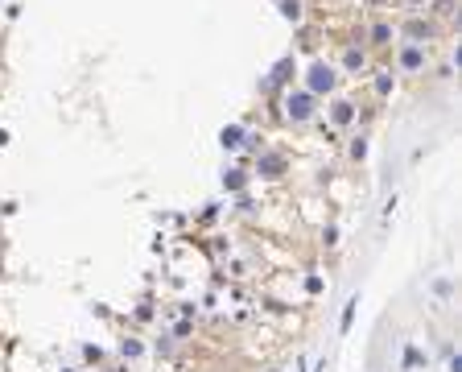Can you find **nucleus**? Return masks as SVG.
<instances>
[{"label":"nucleus","mask_w":462,"mask_h":372,"mask_svg":"<svg viewBox=\"0 0 462 372\" xmlns=\"http://www.w3.org/2000/svg\"><path fill=\"white\" fill-rule=\"evenodd\" d=\"M285 116H289L293 124H306L310 116H314V96L301 87V91H289L285 96Z\"/></svg>","instance_id":"obj_1"},{"label":"nucleus","mask_w":462,"mask_h":372,"mask_svg":"<svg viewBox=\"0 0 462 372\" xmlns=\"http://www.w3.org/2000/svg\"><path fill=\"white\" fill-rule=\"evenodd\" d=\"M335 87V71L326 67V62H314L310 67V79H306V91L310 96H322V91H330Z\"/></svg>","instance_id":"obj_2"},{"label":"nucleus","mask_w":462,"mask_h":372,"mask_svg":"<svg viewBox=\"0 0 462 372\" xmlns=\"http://www.w3.org/2000/svg\"><path fill=\"white\" fill-rule=\"evenodd\" d=\"M421 67H425V46H421V42H409V46L400 50V71H421Z\"/></svg>","instance_id":"obj_3"},{"label":"nucleus","mask_w":462,"mask_h":372,"mask_svg":"<svg viewBox=\"0 0 462 372\" xmlns=\"http://www.w3.org/2000/svg\"><path fill=\"white\" fill-rule=\"evenodd\" d=\"M330 120H335V124H351V120H355V103H351V99H335V103H330Z\"/></svg>","instance_id":"obj_4"},{"label":"nucleus","mask_w":462,"mask_h":372,"mask_svg":"<svg viewBox=\"0 0 462 372\" xmlns=\"http://www.w3.org/2000/svg\"><path fill=\"white\" fill-rule=\"evenodd\" d=\"M367 38H371V46H392V38H396V29H392L388 21H376V25H371V33H367Z\"/></svg>","instance_id":"obj_5"},{"label":"nucleus","mask_w":462,"mask_h":372,"mask_svg":"<svg viewBox=\"0 0 462 372\" xmlns=\"http://www.w3.org/2000/svg\"><path fill=\"white\" fill-rule=\"evenodd\" d=\"M281 170H285V157H281V153H268V157H260V174L277 178Z\"/></svg>","instance_id":"obj_6"},{"label":"nucleus","mask_w":462,"mask_h":372,"mask_svg":"<svg viewBox=\"0 0 462 372\" xmlns=\"http://www.w3.org/2000/svg\"><path fill=\"white\" fill-rule=\"evenodd\" d=\"M219 141H223V149H240V145H243V128H240V124L223 128V133H219Z\"/></svg>","instance_id":"obj_7"},{"label":"nucleus","mask_w":462,"mask_h":372,"mask_svg":"<svg viewBox=\"0 0 462 372\" xmlns=\"http://www.w3.org/2000/svg\"><path fill=\"white\" fill-rule=\"evenodd\" d=\"M342 67H347V71H364L367 67L364 50H347V54H342Z\"/></svg>","instance_id":"obj_8"},{"label":"nucleus","mask_w":462,"mask_h":372,"mask_svg":"<svg viewBox=\"0 0 462 372\" xmlns=\"http://www.w3.org/2000/svg\"><path fill=\"white\" fill-rule=\"evenodd\" d=\"M289 71L297 74V67H293V58H281V62L272 67V79H277V83H289Z\"/></svg>","instance_id":"obj_9"},{"label":"nucleus","mask_w":462,"mask_h":372,"mask_svg":"<svg viewBox=\"0 0 462 372\" xmlns=\"http://www.w3.org/2000/svg\"><path fill=\"white\" fill-rule=\"evenodd\" d=\"M392 91V71H376V96L384 99Z\"/></svg>","instance_id":"obj_10"},{"label":"nucleus","mask_w":462,"mask_h":372,"mask_svg":"<svg viewBox=\"0 0 462 372\" xmlns=\"http://www.w3.org/2000/svg\"><path fill=\"white\" fill-rule=\"evenodd\" d=\"M409 38H434V25H425V21H409V29H405Z\"/></svg>","instance_id":"obj_11"},{"label":"nucleus","mask_w":462,"mask_h":372,"mask_svg":"<svg viewBox=\"0 0 462 372\" xmlns=\"http://www.w3.org/2000/svg\"><path fill=\"white\" fill-rule=\"evenodd\" d=\"M281 13H285L289 21H301V4H297V0H281Z\"/></svg>","instance_id":"obj_12"}]
</instances>
